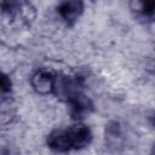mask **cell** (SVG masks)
I'll use <instances>...</instances> for the list:
<instances>
[{
  "label": "cell",
  "mask_w": 155,
  "mask_h": 155,
  "mask_svg": "<svg viewBox=\"0 0 155 155\" xmlns=\"http://www.w3.org/2000/svg\"><path fill=\"white\" fill-rule=\"evenodd\" d=\"M93 134L88 126L82 124L71 125L64 128H56L46 137L47 147L56 153H69L88 147Z\"/></svg>",
  "instance_id": "1"
},
{
  "label": "cell",
  "mask_w": 155,
  "mask_h": 155,
  "mask_svg": "<svg viewBox=\"0 0 155 155\" xmlns=\"http://www.w3.org/2000/svg\"><path fill=\"white\" fill-rule=\"evenodd\" d=\"M58 74L47 68L36 69L30 76V85L33 90L42 96L54 94Z\"/></svg>",
  "instance_id": "2"
},
{
  "label": "cell",
  "mask_w": 155,
  "mask_h": 155,
  "mask_svg": "<svg viewBox=\"0 0 155 155\" xmlns=\"http://www.w3.org/2000/svg\"><path fill=\"white\" fill-rule=\"evenodd\" d=\"M84 2L80 0H67L57 5L56 10L67 25H73L84 12Z\"/></svg>",
  "instance_id": "3"
},
{
  "label": "cell",
  "mask_w": 155,
  "mask_h": 155,
  "mask_svg": "<svg viewBox=\"0 0 155 155\" xmlns=\"http://www.w3.org/2000/svg\"><path fill=\"white\" fill-rule=\"evenodd\" d=\"M133 5H134L133 11H136V13L140 18L149 19V21H151L154 18V7H155V2L154 1L133 2Z\"/></svg>",
  "instance_id": "4"
},
{
  "label": "cell",
  "mask_w": 155,
  "mask_h": 155,
  "mask_svg": "<svg viewBox=\"0 0 155 155\" xmlns=\"http://www.w3.org/2000/svg\"><path fill=\"white\" fill-rule=\"evenodd\" d=\"M12 90V81L8 75L0 71V96L8 94Z\"/></svg>",
  "instance_id": "5"
},
{
  "label": "cell",
  "mask_w": 155,
  "mask_h": 155,
  "mask_svg": "<svg viewBox=\"0 0 155 155\" xmlns=\"http://www.w3.org/2000/svg\"><path fill=\"white\" fill-rule=\"evenodd\" d=\"M0 155H15L10 149H1L0 150Z\"/></svg>",
  "instance_id": "6"
}]
</instances>
